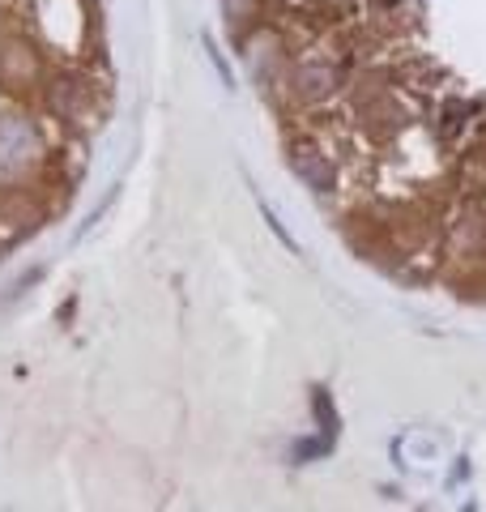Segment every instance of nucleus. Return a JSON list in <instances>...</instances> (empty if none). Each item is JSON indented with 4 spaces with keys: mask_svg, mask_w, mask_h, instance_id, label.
Returning a JSON list of instances; mask_svg holds the SVG:
<instances>
[{
    "mask_svg": "<svg viewBox=\"0 0 486 512\" xmlns=\"http://www.w3.org/2000/svg\"><path fill=\"white\" fill-rule=\"evenodd\" d=\"M39 158V133L22 116H0V171H22Z\"/></svg>",
    "mask_w": 486,
    "mask_h": 512,
    "instance_id": "1",
    "label": "nucleus"
},
{
    "mask_svg": "<svg viewBox=\"0 0 486 512\" xmlns=\"http://www.w3.org/2000/svg\"><path fill=\"white\" fill-rule=\"evenodd\" d=\"M290 171L299 175V180H307L316 192H324L333 184V171L324 167V158L316 154V150H290Z\"/></svg>",
    "mask_w": 486,
    "mask_h": 512,
    "instance_id": "2",
    "label": "nucleus"
},
{
    "mask_svg": "<svg viewBox=\"0 0 486 512\" xmlns=\"http://www.w3.org/2000/svg\"><path fill=\"white\" fill-rule=\"evenodd\" d=\"M295 82H299V90L307 94V99H320V94H329V90H333L337 69H329V64H303Z\"/></svg>",
    "mask_w": 486,
    "mask_h": 512,
    "instance_id": "3",
    "label": "nucleus"
}]
</instances>
